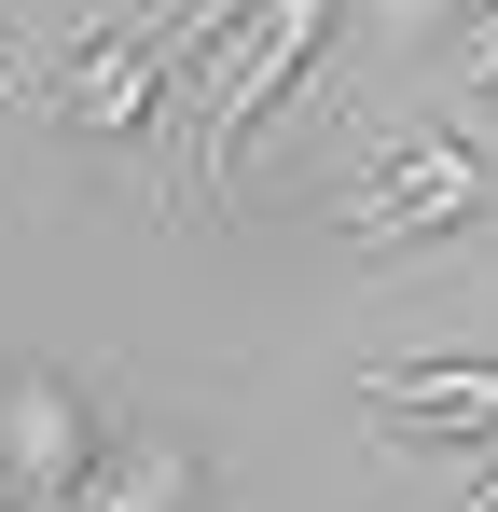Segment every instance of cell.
Wrapping results in <instances>:
<instances>
[{"mask_svg":"<svg viewBox=\"0 0 498 512\" xmlns=\"http://www.w3.org/2000/svg\"><path fill=\"white\" fill-rule=\"evenodd\" d=\"M0 84H14V42H0Z\"/></svg>","mask_w":498,"mask_h":512,"instance_id":"9","label":"cell"},{"mask_svg":"<svg viewBox=\"0 0 498 512\" xmlns=\"http://www.w3.org/2000/svg\"><path fill=\"white\" fill-rule=\"evenodd\" d=\"M388 14V42H429V28H457V14H485V0H374Z\"/></svg>","mask_w":498,"mask_h":512,"instance_id":"6","label":"cell"},{"mask_svg":"<svg viewBox=\"0 0 498 512\" xmlns=\"http://www.w3.org/2000/svg\"><path fill=\"white\" fill-rule=\"evenodd\" d=\"M485 153L457 139V125H402L374 167L346 180V208H332V236H360V250H429V236H471L485 222Z\"/></svg>","mask_w":498,"mask_h":512,"instance_id":"2","label":"cell"},{"mask_svg":"<svg viewBox=\"0 0 498 512\" xmlns=\"http://www.w3.org/2000/svg\"><path fill=\"white\" fill-rule=\"evenodd\" d=\"M70 512H111V499H70Z\"/></svg>","mask_w":498,"mask_h":512,"instance_id":"10","label":"cell"},{"mask_svg":"<svg viewBox=\"0 0 498 512\" xmlns=\"http://www.w3.org/2000/svg\"><path fill=\"white\" fill-rule=\"evenodd\" d=\"M360 416L388 429L402 457H471L498 429V360L485 346H415V360H374L360 374Z\"/></svg>","mask_w":498,"mask_h":512,"instance_id":"3","label":"cell"},{"mask_svg":"<svg viewBox=\"0 0 498 512\" xmlns=\"http://www.w3.org/2000/svg\"><path fill=\"white\" fill-rule=\"evenodd\" d=\"M471 84H498V0L471 14Z\"/></svg>","mask_w":498,"mask_h":512,"instance_id":"7","label":"cell"},{"mask_svg":"<svg viewBox=\"0 0 498 512\" xmlns=\"http://www.w3.org/2000/svg\"><path fill=\"white\" fill-rule=\"evenodd\" d=\"M319 42H332V0H236V28L194 56L208 97H194V167H180V208H208V194L249 167V139L291 111V84L319 70Z\"/></svg>","mask_w":498,"mask_h":512,"instance_id":"1","label":"cell"},{"mask_svg":"<svg viewBox=\"0 0 498 512\" xmlns=\"http://www.w3.org/2000/svg\"><path fill=\"white\" fill-rule=\"evenodd\" d=\"M97 457H111V429H97V402H83L70 374H0V485L14 499H56L70 512L83 485H97Z\"/></svg>","mask_w":498,"mask_h":512,"instance_id":"4","label":"cell"},{"mask_svg":"<svg viewBox=\"0 0 498 512\" xmlns=\"http://www.w3.org/2000/svg\"><path fill=\"white\" fill-rule=\"evenodd\" d=\"M0 512H56V499H14V485H0Z\"/></svg>","mask_w":498,"mask_h":512,"instance_id":"8","label":"cell"},{"mask_svg":"<svg viewBox=\"0 0 498 512\" xmlns=\"http://www.w3.org/2000/svg\"><path fill=\"white\" fill-rule=\"evenodd\" d=\"M83 499H111V512H208V457L194 443H111Z\"/></svg>","mask_w":498,"mask_h":512,"instance_id":"5","label":"cell"}]
</instances>
